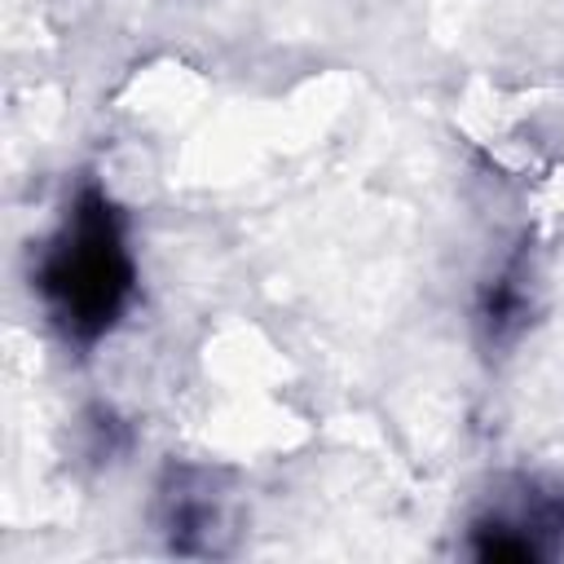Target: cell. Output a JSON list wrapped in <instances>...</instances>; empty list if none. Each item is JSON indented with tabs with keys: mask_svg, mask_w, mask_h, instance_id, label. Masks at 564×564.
Returning a JSON list of instances; mask_svg holds the SVG:
<instances>
[{
	"mask_svg": "<svg viewBox=\"0 0 564 564\" xmlns=\"http://www.w3.org/2000/svg\"><path fill=\"white\" fill-rule=\"evenodd\" d=\"M216 524V502L207 498V489H185V480L167 494V529L172 538L185 542V533H212Z\"/></svg>",
	"mask_w": 564,
	"mask_h": 564,
	"instance_id": "3",
	"label": "cell"
},
{
	"mask_svg": "<svg viewBox=\"0 0 564 564\" xmlns=\"http://www.w3.org/2000/svg\"><path fill=\"white\" fill-rule=\"evenodd\" d=\"M524 313H529V300H524V291H520V278L507 273V278H498V282L489 286L480 317H485V326H489L494 339H507V335L524 322Z\"/></svg>",
	"mask_w": 564,
	"mask_h": 564,
	"instance_id": "2",
	"label": "cell"
},
{
	"mask_svg": "<svg viewBox=\"0 0 564 564\" xmlns=\"http://www.w3.org/2000/svg\"><path fill=\"white\" fill-rule=\"evenodd\" d=\"M137 286V264L128 251L119 207L97 189L84 185L44 251L40 264V295L66 339L93 344L101 339L128 308Z\"/></svg>",
	"mask_w": 564,
	"mask_h": 564,
	"instance_id": "1",
	"label": "cell"
},
{
	"mask_svg": "<svg viewBox=\"0 0 564 564\" xmlns=\"http://www.w3.org/2000/svg\"><path fill=\"white\" fill-rule=\"evenodd\" d=\"M476 555L480 560H538V542L529 533H520L516 524H480Z\"/></svg>",
	"mask_w": 564,
	"mask_h": 564,
	"instance_id": "4",
	"label": "cell"
}]
</instances>
